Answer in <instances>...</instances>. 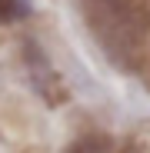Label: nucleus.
<instances>
[{"mask_svg": "<svg viewBox=\"0 0 150 153\" xmlns=\"http://www.w3.org/2000/svg\"><path fill=\"white\" fill-rule=\"evenodd\" d=\"M27 13V7L20 0H0V23H10V20H20Z\"/></svg>", "mask_w": 150, "mask_h": 153, "instance_id": "1", "label": "nucleus"}]
</instances>
